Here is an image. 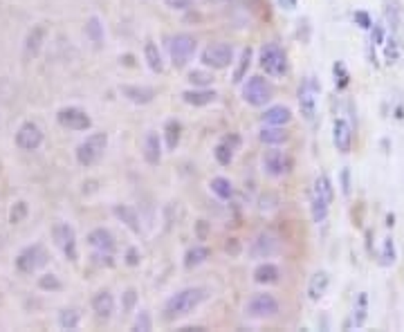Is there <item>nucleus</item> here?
Returning a JSON list of instances; mask_svg holds the SVG:
<instances>
[{"mask_svg": "<svg viewBox=\"0 0 404 332\" xmlns=\"http://www.w3.org/2000/svg\"><path fill=\"white\" fill-rule=\"evenodd\" d=\"M204 299H206V287H200V285L184 287V290L171 294L166 299V303H164V319L166 321H175V319L189 317V314H191Z\"/></svg>", "mask_w": 404, "mask_h": 332, "instance_id": "f257e3e1", "label": "nucleus"}, {"mask_svg": "<svg viewBox=\"0 0 404 332\" xmlns=\"http://www.w3.org/2000/svg\"><path fill=\"white\" fill-rule=\"evenodd\" d=\"M335 200V186H332V179L321 173L317 175L312 184V191H310V215H312V222H326L328 213H330V204Z\"/></svg>", "mask_w": 404, "mask_h": 332, "instance_id": "f03ea898", "label": "nucleus"}, {"mask_svg": "<svg viewBox=\"0 0 404 332\" xmlns=\"http://www.w3.org/2000/svg\"><path fill=\"white\" fill-rule=\"evenodd\" d=\"M258 66L269 79H283L287 75V70H290L285 50L276 43H265L263 48H260Z\"/></svg>", "mask_w": 404, "mask_h": 332, "instance_id": "7ed1b4c3", "label": "nucleus"}, {"mask_svg": "<svg viewBox=\"0 0 404 332\" xmlns=\"http://www.w3.org/2000/svg\"><path fill=\"white\" fill-rule=\"evenodd\" d=\"M106 148H108V135L106 133L88 135V137L77 146V162L86 168L95 166V164L102 162Z\"/></svg>", "mask_w": 404, "mask_h": 332, "instance_id": "20e7f679", "label": "nucleus"}, {"mask_svg": "<svg viewBox=\"0 0 404 332\" xmlns=\"http://www.w3.org/2000/svg\"><path fill=\"white\" fill-rule=\"evenodd\" d=\"M240 95H242V101L245 104L254 106V108H263V106H267L269 101H272L274 88L265 77L256 75V77H249L245 84H242Z\"/></svg>", "mask_w": 404, "mask_h": 332, "instance_id": "39448f33", "label": "nucleus"}, {"mask_svg": "<svg viewBox=\"0 0 404 332\" xmlns=\"http://www.w3.org/2000/svg\"><path fill=\"white\" fill-rule=\"evenodd\" d=\"M166 48H169L171 63H173L175 68H186L198 52V41L191 34H175L169 39Z\"/></svg>", "mask_w": 404, "mask_h": 332, "instance_id": "423d86ee", "label": "nucleus"}, {"mask_svg": "<svg viewBox=\"0 0 404 332\" xmlns=\"http://www.w3.org/2000/svg\"><path fill=\"white\" fill-rule=\"evenodd\" d=\"M319 95H321L319 81L314 77H305L299 86V110H301L305 121H314V117H317Z\"/></svg>", "mask_w": 404, "mask_h": 332, "instance_id": "0eeeda50", "label": "nucleus"}, {"mask_svg": "<svg viewBox=\"0 0 404 332\" xmlns=\"http://www.w3.org/2000/svg\"><path fill=\"white\" fill-rule=\"evenodd\" d=\"M200 61H202L204 68L224 70L233 63V48L229 43H211L202 50Z\"/></svg>", "mask_w": 404, "mask_h": 332, "instance_id": "6e6552de", "label": "nucleus"}, {"mask_svg": "<svg viewBox=\"0 0 404 332\" xmlns=\"http://www.w3.org/2000/svg\"><path fill=\"white\" fill-rule=\"evenodd\" d=\"M245 314L249 319H256V321H265V319H272L278 314V301L274 299L272 294L267 292H258L254 294L251 299L247 301L245 305Z\"/></svg>", "mask_w": 404, "mask_h": 332, "instance_id": "1a4fd4ad", "label": "nucleus"}, {"mask_svg": "<svg viewBox=\"0 0 404 332\" xmlns=\"http://www.w3.org/2000/svg\"><path fill=\"white\" fill-rule=\"evenodd\" d=\"M52 238L54 245H57L63 256L68 260H77L79 258V249H77V231L70 222H57L52 227Z\"/></svg>", "mask_w": 404, "mask_h": 332, "instance_id": "9d476101", "label": "nucleus"}, {"mask_svg": "<svg viewBox=\"0 0 404 332\" xmlns=\"http://www.w3.org/2000/svg\"><path fill=\"white\" fill-rule=\"evenodd\" d=\"M45 265H48V251H45V247H41V245L25 247L16 258L18 272H23V274H34Z\"/></svg>", "mask_w": 404, "mask_h": 332, "instance_id": "9b49d317", "label": "nucleus"}, {"mask_svg": "<svg viewBox=\"0 0 404 332\" xmlns=\"http://www.w3.org/2000/svg\"><path fill=\"white\" fill-rule=\"evenodd\" d=\"M278 249H281V242H278L274 233L260 231L258 236L249 242L247 254L251 260H265V258H272L274 254H278Z\"/></svg>", "mask_w": 404, "mask_h": 332, "instance_id": "f8f14e48", "label": "nucleus"}, {"mask_svg": "<svg viewBox=\"0 0 404 332\" xmlns=\"http://www.w3.org/2000/svg\"><path fill=\"white\" fill-rule=\"evenodd\" d=\"M57 119H59V124L63 126V128H68L72 133H84V130L90 128V126H93L90 115L86 110H81V108H77V106L61 108Z\"/></svg>", "mask_w": 404, "mask_h": 332, "instance_id": "ddd939ff", "label": "nucleus"}, {"mask_svg": "<svg viewBox=\"0 0 404 332\" xmlns=\"http://www.w3.org/2000/svg\"><path fill=\"white\" fill-rule=\"evenodd\" d=\"M292 168V159L285 150H278L272 146V150H267L263 155V170L269 177H283L287 175V170Z\"/></svg>", "mask_w": 404, "mask_h": 332, "instance_id": "4468645a", "label": "nucleus"}, {"mask_svg": "<svg viewBox=\"0 0 404 332\" xmlns=\"http://www.w3.org/2000/svg\"><path fill=\"white\" fill-rule=\"evenodd\" d=\"M41 144H43V130H41V126L34 124V121L21 124V128L16 130V146L21 148V150L32 153V150H39Z\"/></svg>", "mask_w": 404, "mask_h": 332, "instance_id": "2eb2a0df", "label": "nucleus"}, {"mask_svg": "<svg viewBox=\"0 0 404 332\" xmlns=\"http://www.w3.org/2000/svg\"><path fill=\"white\" fill-rule=\"evenodd\" d=\"M332 144L339 153H350L353 148V126H350L346 119H337L332 124Z\"/></svg>", "mask_w": 404, "mask_h": 332, "instance_id": "dca6fc26", "label": "nucleus"}, {"mask_svg": "<svg viewBox=\"0 0 404 332\" xmlns=\"http://www.w3.org/2000/svg\"><path fill=\"white\" fill-rule=\"evenodd\" d=\"M88 245L93 247L97 254H113L115 251V236L106 227H97L88 233Z\"/></svg>", "mask_w": 404, "mask_h": 332, "instance_id": "f3484780", "label": "nucleus"}, {"mask_svg": "<svg viewBox=\"0 0 404 332\" xmlns=\"http://www.w3.org/2000/svg\"><path fill=\"white\" fill-rule=\"evenodd\" d=\"M119 92L135 106H146L155 99V90L148 86H119Z\"/></svg>", "mask_w": 404, "mask_h": 332, "instance_id": "a211bd4d", "label": "nucleus"}, {"mask_svg": "<svg viewBox=\"0 0 404 332\" xmlns=\"http://www.w3.org/2000/svg\"><path fill=\"white\" fill-rule=\"evenodd\" d=\"M142 153H144V159H146V164L155 166L160 164L162 159V139L155 130H148L146 137H144V144H142Z\"/></svg>", "mask_w": 404, "mask_h": 332, "instance_id": "6ab92c4d", "label": "nucleus"}, {"mask_svg": "<svg viewBox=\"0 0 404 332\" xmlns=\"http://www.w3.org/2000/svg\"><path fill=\"white\" fill-rule=\"evenodd\" d=\"M328 285H330V274L326 269H319V272H314L308 281V299L310 301H321L323 296L328 292Z\"/></svg>", "mask_w": 404, "mask_h": 332, "instance_id": "aec40b11", "label": "nucleus"}, {"mask_svg": "<svg viewBox=\"0 0 404 332\" xmlns=\"http://www.w3.org/2000/svg\"><path fill=\"white\" fill-rule=\"evenodd\" d=\"M292 121V110L283 104L269 106L263 113V124L265 126H287Z\"/></svg>", "mask_w": 404, "mask_h": 332, "instance_id": "412c9836", "label": "nucleus"}, {"mask_svg": "<svg viewBox=\"0 0 404 332\" xmlns=\"http://www.w3.org/2000/svg\"><path fill=\"white\" fill-rule=\"evenodd\" d=\"M93 310L97 317L102 319H110L113 312H115V296L108 292V290H99L95 296H93Z\"/></svg>", "mask_w": 404, "mask_h": 332, "instance_id": "4be33fe9", "label": "nucleus"}, {"mask_svg": "<svg viewBox=\"0 0 404 332\" xmlns=\"http://www.w3.org/2000/svg\"><path fill=\"white\" fill-rule=\"evenodd\" d=\"M238 146V137H224L218 146L213 148V157L220 166H229L233 162V153H236Z\"/></svg>", "mask_w": 404, "mask_h": 332, "instance_id": "5701e85b", "label": "nucleus"}, {"mask_svg": "<svg viewBox=\"0 0 404 332\" xmlns=\"http://www.w3.org/2000/svg\"><path fill=\"white\" fill-rule=\"evenodd\" d=\"M113 213H115V218L122 220L133 233H140L142 231L140 215H137V211L133 209V206H128V204H117L115 209H113Z\"/></svg>", "mask_w": 404, "mask_h": 332, "instance_id": "b1692460", "label": "nucleus"}, {"mask_svg": "<svg viewBox=\"0 0 404 332\" xmlns=\"http://www.w3.org/2000/svg\"><path fill=\"white\" fill-rule=\"evenodd\" d=\"M215 99V92L213 90H206V88H198V90H184L182 92V101L193 106V108H202V106H209L213 104Z\"/></svg>", "mask_w": 404, "mask_h": 332, "instance_id": "393cba45", "label": "nucleus"}, {"mask_svg": "<svg viewBox=\"0 0 404 332\" xmlns=\"http://www.w3.org/2000/svg\"><path fill=\"white\" fill-rule=\"evenodd\" d=\"M258 139L265 144V146H281L287 141V133L283 126H263L258 133Z\"/></svg>", "mask_w": 404, "mask_h": 332, "instance_id": "a878e982", "label": "nucleus"}, {"mask_svg": "<svg viewBox=\"0 0 404 332\" xmlns=\"http://www.w3.org/2000/svg\"><path fill=\"white\" fill-rule=\"evenodd\" d=\"M278 276H281V269H278L274 263H267V260L254 269V283H258V285H274V283H278Z\"/></svg>", "mask_w": 404, "mask_h": 332, "instance_id": "bb28decb", "label": "nucleus"}, {"mask_svg": "<svg viewBox=\"0 0 404 332\" xmlns=\"http://www.w3.org/2000/svg\"><path fill=\"white\" fill-rule=\"evenodd\" d=\"M386 23H389L393 34L404 30V7L398 3V0H391V3L386 5Z\"/></svg>", "mask_w": 404, "mask_h": 332, "instance_id": "cd10ccee", "label": "nucleus"}, {"mask_svg": "<svg viewBox=\"0 0 404 332\" xmlns=\"http://www.w3.org/2000/svg\"><path fill=\"white\" fill-rule=\"evenodd\" d=\"M144 61H146V66L153 72H157V75L164 70V59H162V52L157 48V43H153V41L144 43Z\"/></svg>", "mask_w": 404, "mask_h": 332, "instance_id": "c85d7f7f", "label": "nucleus"}, {"mask_svg": "<svg viewBox=\"0 0 404 332\" xmlns=\"http://www.w3.org/2000/svg\"><path fill=\"white\" fill-rule=\"evenodd\" d=\"M86 36L90 39V43L95 45H104L106 43V27L104 21L99 16H90L86 21Z\"/></svg>", "mask_w": 404, "mask_h": 332, "instance_id": "c756f323", "label": "nucleus"}, {"mask_svg": "<svg viewBox=\"0 0 404 332\" xmlns=\"http://www.w3.org/2000/svg\"><path fill=\"white\" fill-rule=\"evenodd\" d=\"M366 319H368V294L359 292L353 305V319H350V323H353L355 328H362Z\"/></svg>", "mask_w": 404, "mask_h": 332, "instance_id": "7c9ffc66", "label": "nucleus"}, {"mask_svg": "<svg viewBox=\"0 0 404 332\" xmlns=\"http://www.w3.org/2000/svg\"><path fill=\"white\" fill-rule=\"evenodd\" d=\"M209 188H211V193L218 197V200H231V195H233V184H231V179L229 177H213L211 182H209Z\"/></svg>", "mask_w": 404, "mask_h": 332, "instance_id": "2f4dec72", "label": "nucleus"}, {"mask_svg": "<svg viewBox=\"0 0 404 332\" xmlns=\"http://www.w3.org/2000/svg\"><path fill=\"white\" fill-rule=\"evenodd\" d=\"M209 256H211L209 247H204V245H193V247L184 254V267H186V269H193V267H198V265H202Z\"/></svg>", "mask_w": 404, "mask_h": 332, "instance_id": "473e14b6", "label": "nucleus"}, {"mask_svg": "<svg viewBox=\"0 0 404 332\" xmlns=\"http://www.w3.org/2000/svg\"><path fill=\"white\" fill-rule=\"evenodd\" d=\"M45 36H48V30H45V25H36L34 30L30 32V36H27V43H25V50L27 54H39L41 48H43V41H45Z\"/></svg>", "mask_w": 404, "mask_h": 332, "instance_id": "72a5a7b5", "label": "nucleus"}, {"mask_svg": "<svg viewBox=\"0 0 404 332\" xmlns=\"http://www.w3.org/2000/svg\"><path fill=\"white\" fill-rule=\"evenodd\" d=\"M398 260V249H395V240L391 236H386L382 242V254H380V263L382 267H391Z\"/></svg>", "mask_w": 404, "mask_h": 332, "instance_id": "f704fd0d", "label": "nucleus"}, {"mask_svg": "<svg viewBox=\"0 0 404 332\" xmlns=\"http://www.w3.org/2000/svg\"><path fill=\"white\" fill-rule=\"evenodd\" d=\"M79 323H81V314L79 310L75 308H66V310H61L59 312V326L63 330H77L79 328Z\"/></svg>", "mask_w": 404, "mask_h": 332, "instance_id": "c9c22d12", "label": "nucleus"}, {"mask_svg": "<svg viewBox=\"0 0 404 332\" xmlns=\"http://www.w3.org/2000/svg\"><path fill=\"white\" fill-rule=\"evenodd\" d=\"M400 54H402L400 43L395 41L393 36H389V39L384 41V59H386V63H395L400 59Z\"/></svg>", "mask_w": 404, "mask_h": 332, "instance_id": "e433bc0d", "label": "nucleus"}, {"mask_svg": "<svg viewBox=\"0 0 404 332\" xmlns=\"http://www.w3.org/2000/svg\"><path fill=\"white\" fill-rule=\"evenodd\" d=\"M249 63H251V50H242L240 52V59H238V68L233 70V81H242V77H245V72L249 70Z\"/></svg>", "mask_w": 404, "mask_h": 332, "instance_id": "4c0bfd02", "label": "nucleus"}, {"mask_svg": "<svg viewBox=\"0 0 404 332\" xmlns=\"http://www.w3.org/2000/svg\"><path fill=\"white\" fill-rule=\"evenodd\" d=\"M164 130H166V148L173 150L180 144V130H182V126H180V121H169Z\"/></svg>", "mask_w": 404, "mask_h": 332, "instance_id": "58836bf2", "label": "nucleus"}, {"mask_svg": "<svg viewBox=\"0 0 404 332\" xmlns=\"http://www.w3.org/2000/svg\"><path fill=\"white\" fill-rule=\"evenodd\" d=\"M189 81H191L193 86L198 88H206L213 81V77L209 75V72H202V70H193L191 75H189Z\"/></svg>", "mask_w": 404, "mask_h": 332, "instance_id": "ea45409f", "label": "nucleus"}, {"mask_svg": "<svg viewBox=\"0 0 404 332\" xmlns=\"http://www.w3.org/2000/svg\"><path fill=\"white\" fill-rule=\"evenodd\" d=\"M135 330H140V332H148L153 328V321H151V314L146 310H142L137 317H135Z\"/></svg>", "mask_w": 404, "mask_h": 332, "instance_id": "a19ab883", "label": "nucleus"}, {"mask_svg": "<svg viewBox=\"0 0 404 332\" xmlns=\"http://www.w3.org/2000/svg\"><path fill=\"white\" fill-rule=\"evenodd\" d=\"M162 3L173 12H189L193 7V0H162Z\"/></svg>", "mask_w": 404, "mask_h": 332, "instance_id": "79ce46f5", "label": "nucleus"}, {"mask_svg": "<svg viewBox=\"0 0 404 332\" xmlns=\"http://www.w3.org/2000/svg\"><path fill=\"white\" fill-rule=\"evenodd\" d=\"M39 285L43 287V290H61V281L54 274H45V276H41V281H39Z\"/></svg>", "mask_w": 404, "mask_h": 332, "instance_id": "37998d69", "label": "nucleus"}, {"mask_svg": "<svg viewBox=\"0 0 404 332\" xmlns=\"http://www.w3.org/2000/svg\"><path fill=\"white\" fill-rule=\"evenodd\" d=\"M371 30H373L371 43H375V45H384V41H386V32H384V25H371Z\"/></svg>", "mask_w": 404, "mask_h": 332, "instance_id": "c03bdc74", "label": "nucleus"}, {"mask_svg": "<svg viewBox=\"0 0 404 332\" xmlns=\"http://www.w3.org/2000/svg\"><path fill=\"white\" fill-rule=\"evenodd\" d=\"M27 215V204L25 202H16L14 204V209H12V222L16 224V222H21L23 218Z\"/></svg>", "mask_w": 404, "mask_h": 332, "instance_id": "a18cd8bd", "label": "nucleus"}, {"mask_svg": "<svg viewBox=\"0 0 404 332\" xmlns=\"http://www.w3.org/2000/svg\"><path fill=\"white\" fill-rule=\"evenodd\" d=\"M355 23L362 27V30H371V25H373V21H371V16H368L366 12H355Z\"/></svg>", "mask_w": 404, "mask_h": 332, "instance_id": "49530a36", "label": "nucleus"}, {"mask_svg": "<svg viewBox=\"0 0 404 332\" xmlns=\"http://www.w3.org/2000/svg\"><path fill=\"white\" fill-rule=\"evenodd\" d=\"M335 72H339V88H346L348 86V72L344 70V63H337Z\"/></svg>", "mask_w": 404, "mask_h": 332, "instance_id": "de8ad7c7", "label": "nucleus"}, {"mask_svg": "<svg viewBox=\"0 0 404 332\" xmlns=\"http://www.w3.org/2000/svg\"><path fill=\"white\" fill-rule=\"evenodd\" d=\"M278 7L281 9H287V12H292V9H296V0H276Z\"/></svg>", "mask_w": 404, "mask_h": 332, "instance_id": "09e8293b", "label": "nucleus"}, {"mask_svg": "<svg viewBox=\"0 0 404 332\" xmlns=\"http://www.w3.org/2000/svg\"><path fill=\"white\" fill-rule=\"evenodd\" d=\"M341 184H344V195H350V179H348V168L341 173Z\"/></svg>", "mask_w": 404, "mask_h": 332, "instance_id": "8fccbe9b", "label": "nucleus"}, {"mask_svg": "<svg viewBox=\"0 0 404 332\" xmlns=\"http://www.w3.org/2000/svg\"><path fill=\"white\" fill-rule=\"evenodd\" d=\"M135 303V290H128L126 292V310H131Z\"/></svg>", "mask_w": 404, "mask_h": 332, "instance_id": "3c124183", "label": "nucleus"}, {"mask_svg": "<svg viewBox=\"0 0 404 332\" xmlns=\"http://www.w3.org/2000/svg\"><path fill=\"white\" fill-rule=\"evenodd\" d=\"M140 258H137V249H128V265H137Z\"/></svg>", "mask_w": 404, "mask_h": 332, "instance_id": "603ef678", "label": "nucleus"}]
</instances>
